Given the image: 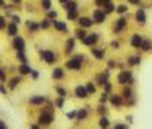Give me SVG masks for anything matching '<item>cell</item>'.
Wrapping results in <instances>:
<instances>
[{
	"label": "cell",
	"instance_id": "obj_1",
	"mask_svg": "<svg viewBox=\"0 0 152 129\" xmlns=\"http://www.w3.org/2000/svg\"><path fill=\"white\" fill-rule=\"evenodd\" d=\"M88 64V58H87V55H84V53H78V52H75V53H72L70 56H67L65 59H64V64L62 67L67 70V71H73V73H81L84 68H85V65Z\"/></svg>",
	"mask_w": 152,
	"mask_h": 129
},
{
	"label": "cell",
	"instance_id": "obj_2",
	"mask_svg": "<svg viewBox=\"0 0 152 129\" xmlns=\"http://www.w3.org/2000/svg\"><path fill=\"white\" fill-rule=\"evenodd\" d=\"M56 120V114H55V106L52 103V100L43 106V109L38 111V115H37V123L40 125V128H50Z\"/></svg>",
	"mask_w": 152,
	"mask_h": 129
},
{
	"label": "cell",
	"instance_id": "obj_3",
	"mask_svg": "<svg viewBox=\"0 0 152 129\" xmlns=\"http://www.w3.org/2000/svg\"><path fill=\"white\" fill-rule=\"evenodd\" d=\"M116 87H123V85H134L135 84V74L132 68L128 67H122L116 73V81H114Z\"/></svg>",
	"mask_w": 152,
	"mask_h": 129
},
{
	"label": "cell",
	"instance_id": "obj_4",
	"mask_svg": "<svg viewBox=\"0 0 152 129\" xmlns=\"http://www.w3.org/2000/svg\"><path fill=\"white\" fill-rule=\"evenodd\" d=\"M129 15H117V18L113 20V23H111V33L114 36H120L122 33H125L129 29V26H131Z\"/></svg>",
	"mask_w": 152,
	"mask_h": 129
},
{
	"label": "cell",
	"instance_id": "obj_5",
	"mask_svg": "<svg viewBox=\"0 0 152 129\" xmlns=\"http://www.w3.org/2000/svg\"><path fill=\"white\" fill-rule=\"evenodd\" d=\"M38 58H40V61H41L43 64L49 65V67H52V65L60 62V53H58L56 50L47 49V47L38 49Z\"/></svg>",
	"mask_w": 152,
	"mask_h": 129
},
{
	"label": "cell",
	"instance_id": "obj_6",
	"mask_svg": "<svg viewBox=\"0 0 152 129\" xmlns=\"http://www.w3.org/2000/svg\"><path fill=\"white\" fill-rule=\"evenodd\" d=\"M143 62V53L140 52V50H134L132 53H129L126 58H125V67H128V68H137V67H140Z\"/></svg>",
	"mask_w": 152,
	"mask_h": 129
},
{
	"label": "cell",
	"instance_id": "obj_7",
	"mask_svg": "<svg viewBox=\"0 0 152 129\" xmlns=\"http://www.w3.org/2000/svg\"><path fill=\"white\" fill-rule=\"evenodd\" d=\"M100 40H102V33L100 32H96V31H88L87 35L79 41L84 47H91V46H96V44H99L100 43Z\"/></svg>",
	"mask_w": 152,
	"mask_h": 129
},
{
	"label": "cell",
	"instance_id": "obj_8",
	"mask_svg": "<svg viewBox=\"0 0 152 129\" xmlns=\"http://www.w3.org/2000/svg\"><path fill=\"white\" fill-rule=\"evenodd\" d=\"M132 20L138 28H145L148 24V12L143 6L135 8V11L132 12Z\"/></svg>",
	"mask_w": 152,
	"mask_h": 129
},
{
	"label": "cell",
	"instance_id": "obj_9",
	"mask_svg": "<svg viewBox=\"0 0 152 129\" xmlns=\"http://www.w3.org/2000/svg\"><path fill=\"white\" fill-rule=\"evenodd\" d=\"M88 53L96 62H103L105 58H107V47L99 46V44L91 46V47H88Z\"/></svg>",
	"mask_w": 152,
	"mask_h": 129
},
{
	"label": "cell",
	"instance_id": "obj_10",
	"mask_svg": "<svg viewBox=\"0 0 152 129\" xmlns=\"http://www.w3.org/2000/svg\"><path fill=\"white\" fill-rule=\"evenodd\" d=\"M90 17L93 18V21H94V26H103L108 21V15H107V12L102 8H94L93 6Z\"/></svg>",
	"mask_w": 152,
	"mask_h": 129
},
{
	"label": "cell",
	"instance_id": "obj_11",
	"mask_svg": "<svg viewBox=\"0 0 152 129\" xmlns=\"http://www.w3.org/2000/svg\"><path fill=\"white\" fill-rule=\"evenodd\" d=\"M52 31H55L60 35H68L72 32L70 29V24L67 20H61V18H56V20H52Z\"/></svg>",
	"mask_w": 152,
	"mask_h": 129
},
{
	"label": "cell",
	"instance_id": "obj_12",
	"mask_svg": "<svg viewBox=\"0 0 152 129\" xmlns=\"http://www.w3.org/2000/svg\"><path fill=\"white\" fill-rule=\"evenodd\" d=\"M111 73H113V71H111L110 68H107V67H105V68H102V70H99V71H96V73H94L93 81H94V82H96V85L100 88L105 82L111 81Z\"/></svg>",
	"mask_w": 152,
	"mask_h": 129
},
{
	"label": "cell",
	"instance_id": "obj_13",
	"mask_svg": "<svg viewBox=\"0 0 152 129\" xmlns=\"http://www.w3.org/2000/svg\"><path fill=\"white\" fill-rule=\"evenodd\" d=\"M49 102H50V97L46 96V94H32L28 99V105L32 108H43Z\"/></svg>",
	"mask_w": 152,
	"mask_h": 129
},
{
	"label": "cell",
	"instance_id": "obj_14",
	"mask_svg": "<svg viewBox=\"0 0 152 129\" xmlns=\"http://www.w3.org/2000/svg\"><path fill=\"white\" fill-rule=\"evenodd\" d=\"M76 47H78L76 38H75L73 35L67 36V38L64 40V44H62V55H64V56H70L72 53L76 52Z\"/></svg>",
	"mask_w": 152,
	"mask_h": 129
},
{
	"label": "cell",
	"instance_id": "obj_15",
	"mask_svg": "<svg viewBox=\"0 0 152 129\" xmlns=\"http://www.w3.org/2000/svg\"><path fill=\"white\" fill-rule=\"evenodd\" d=\"M75 26H79V28H82V29H85V31H91V29L94 28V21H93V18H91L90 15H87V14H79V17H78L76 21H75Z\"/></svg>",
	"mask_w": 152,
	"mask_h": 129
},
{
	"label": "cell",
	"instance_id": "obj_16",
	"mask_svg": "<svg viewBox=\"0 0 152 129\" xmlns=\"http://www.w3.org/2000/svg\"><path fill=\"white\" fill-rule=\"evenodd\" d=\"M50 78L53 82H62L65 78H67V70L62 67V65H52V71H50Z\"/></svg>",
	"mask_w": 152,
	"mask_h": 129
},
{
	"label": "cell",
	"instance_id": "obj_17",
	"mask_svg": "<svg viewBox=\"0 0 152 129\" xmlns=\"http://www.w3.org/2000/svg\"><path fill=\"white\" fill-rule=\"evenodd\" d=\"M143 38H145V35L142 32L129 33V36H128V46H129L132 50H138L140 46H142V43H143Z\"/></svg>",
	"mask_w": 152,
	"mask_h": 129
},
{
	"label": "cell",
	"instance_id": "obj_18",
	"mask_svg": "<svg viewBox=\"0 0 152 129\" xmlns=\"http://www.w3.org/2000/svg\"><path fill=\"white\" fill-rule=\"evenodd\" d=\"M93 114V108L91 106H81V108H76V119L75 122H78L79 125L87 122L90 119V115Z\"/></svg>",
	"mask_w": 152,
	"mask_h": 129
},
{
	"label": "cell",
	"instance_id": "obj_19",
	"mask_svg": "<svg viewBox=\"0 0 152 129\" xmlns=\"http://www.w3.org/2000/svg\"><path fill=\"white\" fill-rule=\"evenodd\" d=\"M123 103H125V100H123V97L119 91H113L111 94H110V99H108V105H110V108H114V109H120L123 108Z\"/></svg>",
	"mask_w": 152,
	"mask_h": 129
},
{
	"label": "cell",
	"instance_id": "obj_20",
	"mask_svg": "<svg viewBox=\"0 0 152 129\" xmlns=\"http://www.w3.org/2000/svg\"><path fill=\"white\" fill-rule=\"evenodd\" d=\"M73 97L78 99V100H84V102L90 99V94H88V91H87L84 84H76L73 87Z\"/></svg>",
	"mask_w": 152,
	"mask_h": 129
},
{
	"label": "cell",
	"instance_id": "obj_21",
	"mask_svg": "<svg viewBox=\"0 0 152 129\" xmlns=\"http://www.w3.org/2000/svg\"><path fill=\"white\" fill-rule=\"evenodd\" d=\"M123 97V100H131V99H137V93H135V88L134 85H123L120 87V91H119ZM125 105V103H123Z\"/></svg>",
	"mask_w": 152,
	"mask_h": 129
},
{
	"label": "cell",
	"instance_id": "obj_22",
	"mask_svg": "<svg viewBox=\"0 0 152 129\" xmlns=\"http://www.w3.org/2000/svg\"><path fill=\"white\" fill-rule=\"evenodd\" d=\"M12 49L15 52H26V40L23 35H15L12 36Z\"/></svg>",
	"mask_w": 152,
	"mask_h": 129
},
{
	"label": "cell",
	"instance_id": "obj_23",
	"mask_svg": "<svg viewBox=\"0 0 152 129\" xmlns=\"http://www.w3.org/2000/svg\"><path fill=\"white\" fill-rule=\"evenodd\" d=\"M103 64L107 68H110L111 71H114V70H119L122 67H125V61H122V59H116V58H105V61H103Z\"/></svg>",
	"mask_w": 152,
	"mask_h": 129
},
{
	"label": "cell",
	"instance_id": "obj_24",
	"mask_svg": "<svg viewBox=\"0 0 152 129\" xmlns=\"http://www.w3.org/2000/svg\"><path fill=\"white\" fill-rule=\"evenodd\" d=\"M116 15H129L131 14V6L123 0V2H117L116 3Z\"/></svg>",
	"mask_w": 152,
	"mask_h": 129
},
{
	"label": "cell",
	"instance_id": "obj_25",
	"mask_svg": "<svg viewBox=\"0 0 152 129\" xmlns=\"http://www.w3.org/2000/svg\"><path fill=\"white\" fill-rule=\"evenodd\" d=\"M53 93H55V96H61V97H67L68 99V88L64 85V84H61V82H55V85H53Z\"/></svg>",
	"mask_w": 152,
	"mask_h": 129
},
{
	"label": "cell",
	"instance_id": "obj_26",
	"mask_svg": "<svg viewBox=\"0 0 152 129\" xmlns=\"http://www.w3.org/2000/svg\"><path fill=\"white\" fill-rule=\"evenodd\" d=\"M122 47H123V43L119 36H113L110 41H108V49L111 52H120Z\"/></svg>",
	"mask_w": 152,
	"mask_h": 129
},
{
	"label": "cell",
	"instance_id": "obj_27",
	"mask_svg": "<svg viewBox=\"0 0 152 129\" xmlns=\"http://www.w3.org/2000/svg\"><path fill=\"white\" fill-rule=\"evenodd\" d=\"M21 81H23V76H20V74H15V76L9 78V79H8V84H6L8 90H11V91L17 90V87L21 84Z\"/></svg>",
	"mask_w": 152,
	"mask_h": 129
},
{
	"label": "cell",
	"instance_id": "obj_28",
	"mask_svg": "<svg viewBox=\"0 0 152 129\" xmlns=\"http://www.w3.org/2000/svg\"><path fill=\"white\" fill-rule=\"evenodd\" d=\"M143 55H148V53H152V38L149 36H146L145 35V38H143V43H142V46H140V49H138Z\"/></svg>",
	"mask_w": 152,
	"mask_h": 129
},
{
	"label": "cell",
	"instance_id": "obj_29",
	"mask_svg": "<svg viewBox=\"0 0 152 129\" xmlns=\"http://www.w3.org/2000/svg\"><path fill=\"white\" fill-rule=\"evenodd\" d=\"M111 119L108 117V115H97V122H96V125H97V128L100 129H110L111 128Z\"/></svg>",
	"mask_w": 152,
	"mask_h": 129
},
{
	"label": "cell",
	"instance_id": "obj_30",
	"mask_svg": "<svg viewBox=\"0 0 152 129\" xmlns=\"http://www.w3.org/2000/svg\"><path fill=\"white\" fill-rule=\"evenodd\" d=\"M25 26H26V31L29 33H37L40 32V21H37V20H26V23H25Z\"/></svg>",
	"mask_w": 152,
	"mask_h": 129
},
{
	"label": "cell",
	"instance_id": "obj_31",
	"mask_svg": "<svg viewBox=\"0 0 152 129\" xmlns=\"http://www.w3.org/2000/svg\"><path fill=\"white\" fill-rule=\"evenodd\" d=\"M5 31H6V35H8V36L12 38V36H15V35L20 33V24H15V23L11 21V23L6 24V29H5Z\"/></svg>",
	"mask_w": 152,
	"mask_h": 129
},
{
	"label": "cell",
	"instance_id": "obj_32",
	"mask_svg": "<svg viewBox=\"0 0 152 129\" xmlns=\"http://www.w3.org/2000/svg\"><path fill=\"white\" fill-rule=\"evenodd\" d=\"M30 70H32V65H30L29 62H21V64H18L17 73L25 78V76H29L30 74Z\"/></svg>",
	"mask_w": 152,
	"mask_h": 129
},
{
	"label": "cell",
	"instance_id": "obj_33",
	"mask_svg": "<svg viewBox=\"0 0 152 129\" xmlns=\"http://www.w3.org/2000/svg\"><path fill=\"white\" fill-rule=\"evenodd\" d=\"M93 112L96 115H108L110 114V106L107 103H97L96 109H93Z\"/></svg>",
	"mask_w": 152,
	"mask_h": 129
},
{
	"label": "cell",
	"instance_id": "obj_34",
	"mask_svg": "<svg viewBox=\"0 0 152 129\" xmlns=\"http://www.w3.org/2000/svg\"><path fill=\"white\" fill-rule=\"evenodd\" d=\"M85 88H87V91H88V94H90V97L91 96H96L97 93H99V87L96 85V82L93 81V79H90V81H87L85 84Z\"/></svg>",
	"mask_w": 152,
	"mask_h": 129
},
{
	"label": "cell",
	"instance_id": "obj_35",
	"mask_svg": "<svg viewBox=\"0 0 152 129\" xmlns=\"http://www.w3.org/2000/svg\"><path fill=\"white\" fill-rule=\"evenodd\" d=\"M67 97H61V96H56L53 100H52V103H53V106H55V109H64L65 108V105H67Z\"/></svg>",
	"mask_w": 152,
	"mask_h": 129
},
{
	"label": "cell",
	"instance_id": "obj_36",
	"mask_svg": "<svg viewBox=\"0 0 152 129\" xmlns=\"http://www.w3.org/2000/svg\"><path fill=\"white\" fill-rule=\"evenodd\" d=\"M105 12H107V15L108 17H111V15H114V12H116V2L114 0H108L107 3H105V6L102 8Z\"/></svg>",
	"mask_w": 152,
	"mask_h": 129
},
{
	"label": "cell",
	"instance_id": "obj_37",
	"mask_svg": "<svg viewBox=\"0 0 152 129\" xmlns=\"http://www.w3.org/2000/svg\"><path fill=\"white\" fill-rule=\"evenodd\" d=\"M40 31H43V32L52 31V20H49L47 17H43L40 20Z\"/></svg>",
	"mask_w": 152,
	"mask_h": 129
},
{
	"label": "cell",
	"instance_id": "obj_38",
	"mask_svg": "<svg viewBox=\"0 0 152 129\" xmlns=\"http://www.w3.org/2000/svg\"><path fill=\"white\" fill-rule=\"evenodd\" d=\"M61 8L64 9V12L65 11H75V9H79V2L78 0H68L67 3L61 5Z\"/></svg>",
	"mask_w": 152,
	"mask_h": 129
},
{
	"label": "cell",
	"instance_id": "obj_39",
	"mask_svg": "<svg viewBox=\"0 0 152 129\" xmlns=\"http://www.w3.org/2000/svg\"><path fill=\"white\" fill-rule=\"evenodd\" d=\"M87 32L88 31H85V29H82V28H79V26H75V29H73V32H72V35L76 38V41L79 43L85 35H87Z\"/></svg>",
	"mask_w": 152,
	"mask_h": 129
},
{
	"label": "cell",
	"instance_id": "obj_40",
	"mask_svg": "<svg viewBox=\"0 0 152 129\" xmlns=\"http://www.w3.org/2000/svg\"><path fill=\"white\" fill-rule=\"evenodd\" d=\"M64 14H65V20H67L68 23H75L76 18L79 17V9H75V11H65Z\"/></svg>",
	"mask_w": 152,
	"mask_h": 129
},
{
	"label": "cell",
	"instance_id": "obj_41",
	"mask_svg": "<svg viewBox=\"0 0 152 129\" xmlns=\"http://www.w3.org/2000/svg\"><path fill=\"white\" fill-rule=\"evenodd\" d=\"M38 6H40V9H41L43 12H46V11H49L50 8H53V0H40V2H38Z\"/></svg>",
	"mask_w": 152,
	"mask_h": 129
},
{
	"label": "cell",
	"instance_id": "obj_42",
	"mask_svg": "<svg viewBox=\"0 0 152 129\" xmlns=\"http://www.w3.org/2000/svg\"><path fill=\"white\" fill-rule=\"evenodd\" d=\"M44 17H47L49 20H56V18H60V11L55 8H50L49 11L44 12Z\"/></svg>",
	"mask_w": 152,
	"mask_h": 129
},
{
	"label": "cell",
	"instance_id": "obj_43",
	"mask_svg": "<svg viewBox=\"0 0 152 129\" xmlns=\"http://www.w3.org/2000/svg\"><path fill=\"white\" fill-rule=\"evenodd\" d=\"M111 128L113 129H129L131 125L126 123V122H123V120H116V122L111 123Z\"/></svg>",
	"mask_w": 152,
	"mask_h": 129
},
{
	"label": "cell",
	"instance_id": "obj_44",
	"mask_svg": "<svg viewBox=\"0 0 152 129\" xmlns=\"http://www.w3.org/2000/svg\"><path fill=\"white\" fill-rule=\"evenodd\" d=\"M100 88H102V91H105V93L111 94V93L116 90V84H114V82H111V81H108V82H105Z\"/></svg>",
	"mask_w": 152,
	"mask_h": 129
},
{
	"label": "cell",
	"instance_id": "obj_45",
	"mask_svg": "<svg viewBox=\"0 0 152 129\" xmlns=\"http://www.w3.org/2000/svg\"><path fill=\"white\" fill-rule=\"evenodd\" d=\"M15 58H17L18 64H21V62H29V58H28L26 52H15Z\"/></svg>",
	"mask_w": 152,
	"mask_h": 129
},
{
	"label": "cell",
	"instance_id": "obj_46",
	"mask_svg": "<svg viewBox=\"0 0 152 129\" xmlns=\"http://www.w3.org/2000/svg\"><path fill=\"white\" fill-rule=\"evenodd\" d=\"M97 103H107L108 105V99H110V94L108 93H105V91H100V93H97Z\"/></svg>",
	"mask_w": 152,
	"mask_h": 129
},
{
	"label": "cell",
	"instance_id": "obj_47",
	"mask_svg": "<svg viewBox=\"0 0 152 129\" xmlns=\"http://www.w3.org/2000/svg\"><path fill=\"white\" fill-rule=\"evenodd\" d=\"M65 119H67L68 122H75V119H76V108L67 111V112H65Z\"/></svg>",
	"mask_w": 152,
	"mask_h": 129
},
{
	"label": "cell",
	"instance_id": "obj_48",
	"mask_svg": "<svg viewBox=\"0 0 152 129\" xmlns=\"http://www.w3.org/2000/svg\"><path fill=\"white\" fill-rule=\"evenodd\" d=\"M125 2H126L131 8H138V6H142V5H143V2H145V0H125Z\"/></svg>",
	"mask_w": 152,
	"mask_h": 129
},
{
	"label": "cell",
	"instance_id": "obj_49",
	"mask_svg": "<svg viewBox=\"0 0 152 129\" xmlns=\"http://www.w3.org/2000/svg\"><path fill=\"white\" fill-rule=\"evenodd\" d=\"M9 18H11V21H12V23H15V24H21V17H20L18 14L12 12V14L9 15Z\"/></svg>",
	"mask_w": 152,
	"mask_h": 129
},
{
	"label": "cell",
	"instance_id": "obj_50",
	"mask_svg": "<svg viewBox=\"0 0 152 129\" xmlns=\"http://www.w3.org/2000/svg\"><path fill=\"white\" fill-rule=\"evenodd\" d=\"M30 79H32V81H38V79H40V76H41V73H40V70H37V68H32V70H30Z\"/></svg>",
	"mask_w": 152,
	"mask_h": 129
},
{
	"label": "cell",
	"instance_id": "obj_51",
	"mask_svg": "<svg viewBox=\"0 0 152 129\" xmlns=\"http://www.w3.org/2000/svg\"><path fill=\"white\" fill-rule=\"evenodd\" d=\"M107 2H108V0H93V6H94V8H103Z\"/></svg>",
	"mask_w": 152,
	"mask_h": 129
},
{
	"label": "cell",
	"instance_id": "obj_52",
	"mask_svg": "<svg viewBox=\"0 0 152 129\" xmlns=\"http://www.w3.org/2000/svg\"><path fill=\"white\" fill-rule=\"evenodd\" d=\"M6 24H8L6 17L5 15H0V31H5L6 29Z\"/></svg>",
	"mask_w": 152,
	"mask_h": 129
},
{
	"label": "cell",
	"instance_id": "obj_53",
	"mask_svg": "<svg viewBox=\"0 0 152 129\" xmlns=\"http://www.w3.org/2000/svg\"><path fill=\"white\" fill-rule=\"evenodd\" d=\"M8 91H9V90H8V87L5 85V82H0V94H5V96H6Z\"/></svg>",
	"mask_w": 152,
	"mask_h": 129
},
{
	"label": "cell",
	"instance_id": "obj_54",
	"mask_svg": "<svg viewBox=\"0 0 152 129\" xmlns=\"http://www.w3.org/2000/svg\"><path fill=\"white\" fill-rule=\"evenodd\" d=\"M125 122H126V123H129V125H132V123H134V117H132V114H126Z\"/></svg>",
	"mask_w": 152,
	"mask_h": 129
},
{
	"label": "cell",
	"instance_id": "obj_55",
	"mask_svg": "<svg viewBox=\"0 0 152 129\" xmlns=\"http://www.w3.org/2000/svg\"><path fill=\"white\" fill-rule=\"evenodd\" d=\"M0 82H6V71L0 68Z\"/></svg>",
	"mask_w": 152,
	"mask_h": 129
},
{
	"label": "cell",
	"instance_id": "obj_56",
	"mask_svg": "<svg viewBox=\"0 0 152 129\" xmlns=\"http://www.w3.org/2000/svg\"><path fill=\"white\" fill-rule=\"evenodd\" d=\"M11 3H12V6H21L23 5V0H11Z\"/></svg>",
	"mask_w": 152,
	"mask_h": 129
},
{
	"label": "cell",
	"instance_id": "obj_57",
	"mask_svg": "<svg viewBox=\"0 0 152 129\" xmlns=\"http://www.w3.org/2000/svg\"><path fill=\"white\" fill-rule=\"evenodd\" d=\"M28 126H29V128H32V129H40V125H38L37 122H33V123H29Z\"/></svg>",
	"mask_w": 152,
	"mask_h": 129
},
{
	"label": "cell",
	"instance_id": "obj_58",
	"mask_svg": "<svg viewBox=\"0 0 152 129\" xmlns=\"http://www.w3.org/2000/svg\"><path fill=\"white\" fill-rule=\"evenodd\" d=\"M6 128H8V123H6V122H3V120L0 119V129H6Z\"/></svg>",
	"mask_w": 152,
	"mask_h": 129
},
{
	"label": "cell",
	"instance_id": "obj_59",
	"mask_svg": "<svg viewBox=\"0 0 152 129\" xmlns=\"http://www.w3.org/2000/svg\"><path fill=\"white\" fill-rule=\"evenodd\" d=\"M5 5H6V2L5 0H0V8H5Z\"/></svg>",
	"mask_w": 152,
	"mask_h": 129
},
{
	"label": "cell",
	"instance_id": "obj_60",
	"mask_svg": "<svg viewBox=\"0 0 152 129\" xmlns=\"http://www.w3.org/2000/svg\"><path fill=\"white\" fill-rule=\"evenodd\" d=\"M56 2H58V3H60V5H64V3H67V2H68V0H56Z\"/></svg>",
	"mask_w": 152,
	"mask_h": 129
},
{
	"label": "cell",
	"instance_id": "obj_61",
	"mask_svg": "<svg viewBox=\"0 0 152 129\" xmlns=\"http://www.w3.org/2000/svg\"><path fill=\"white\" fill-rule=\"evenodd\" d=\"M120 2H123V0H120Z\"/></svg>",
	"mask_w": 152,
	"mask_h": 129
},
{
	"label": "cell",
	"instance_id": "obj_62",
	"mask_svg": "<svg viewBox=\"0 0 152 129\" xmlns=\"http://www.w3.org/2000/svg\"><path fill=\"white\" fill-rule=\"evenodd\" d=\"M149 2H152V0H149Z\"/></svg>",
	"mask_w": 152,
	"mask_h": 129
}]
</instances>
